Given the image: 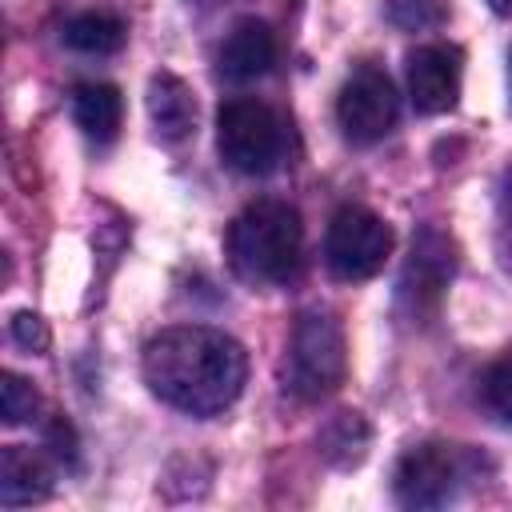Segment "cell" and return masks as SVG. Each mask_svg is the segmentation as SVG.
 Listing matches in <instances>:
<instances>
[{"mask_svg": "<svg viewBox=\"0 0 512 512\" xmlns=\"http://www.w3.org/2000/svg\"><path fill=\"white\" fill-rule=\"evenodd\" d=\"M248 376V356L244 348L204 324H184V328H164L144 344V380L148 388L188 412V416H216L224 412Z\"/></svg>", "mask_w": 512, "mask_h": 512, "instance_id": "cell-1", "label": "cell"}, {"mask_svg": "<svg viewBox=\"0 0 512 512\" xmlns=\"http://www.w3.org/2000/svg\"><path fill=\"white\" fill-rule=\"evenodd\" d=\"M300 252V212L284 200H256L228 228V260L248 284H288L300 272Z\"/></svg>", "mask_w": 512, "mask_h": 512, "instance_id": "cell-2", "label": "cell"}, {"mask_svg": "<svg viewBox=\"0 0 512 512\" xmlns=\"http://www.w3.org/2000/svg\"><path fill=\"white\" fill-rule=\"evenodd\" d=\"M216 148L220 160L240 176H268L284 164L288 124L284 116L252 96H236L216 112Z\"/></svg>", "mask_w": 512, "mask_h": 512, "instance_id": "cell-3", "label": "cell"}, {"mask_svg": "<svg viewBox=\"0 0 512 512\" xmlns=\"http://www.w3.org/2000/svg\"><path fill=\"white\" fill-rule=\"evenodd\" d=\"M348 368V348H344V328L328 312H304L292 328L288 356H284V388L296 400H324L328 392L340 388Z\"/></svg>", "mask_w": 512, "mask_h": 512, "instance_id": "cell-4", "label": "cell"}, {"mask_svg": "<svg viewBox=\"0 0 512 512\" xmlns=\"http://www.w3.org/2000/svg\"><path fill=\"white\" fill-rule=\"evenodd\" d=\"M480 456L464 444H440V440H428V444H416L400 456L396 464V500L404 508H444L460 496V488L468 480L480 476Z\"/></svg>", "mask_w": 512, "mask_h": 512, "instance_id": "cell-5", "label": "cell"}, {"mask_svg": "<svg viewBox=\"0 0 512 512\" xmlns=\"http://www.w3.org/2000/svg\"><path fill=\"white\" fill-rule=\"evenodd\" d=\"M392 252V228L364 204H344L324 240V256L336 280H368L384 268Z\"/></svg>", "mask_w": 512, "mask_h": 512, "instance_id": "cell-6", "label": "cell"}, {"mask_svg": "<svg viewBox=\"0 0 512 512\" xmlns=\"http://www.w3.org/2000/svg\"><path fill=\"white\" fill-rule=\"evenodd\" d=\"M396 112H400L396 88L372 64L356 68L344 80L340 96H336V124H340L348 144H376V140H384L392 132V124H396Z\"/></svg>", "mask_w": 512, "mask_h": 512, "instance_id": "cell-7", "label": "cell"}, {"mask_svg": "<svg viewBox=\"0 0 512 512\" xmlns=\"http://www.w3.org/2000/svg\"><path fill=\"white\" fill-rule=\"evenodd\" d=\"M452 276H456V244L440 228H420L400 272V304L408 308V316L420 320L436 312Z\"/></svg>", "mask_w": 512, "mask_h": 512, "instance_id": "cell-8", "label": "cell"}, {"mask_svg": "<svg viewBox=\"0 0 512 512\" xmlns=\"http://www.w3.org/2000/svg\"><path fill=\"white\" fill-rule=\"evenodd\" d=\"M460 72H464V56L452 44H420L416 52H408V96H412V108L424 112V116H440V112L456 108Z\"/></svg>", "mask_w": 512, "mask_h": 512, "instance_id": "cell-9", "label": "cell"}, {"mask_svg": "<svg viewBox=\"0 0 512 512\" xmlns=\"http://www.w3.org/2000/svg\"><path fill=\"white\" fill-rule=\"evenodd\" d=\"M272 64H276V32L264 20H240L224 36L220 56H216L220 76L232 80V84L260 80V76L272 72Z\"/></svg>", "mask_w": 512, "mask_h": 512, "instance_id": "cell-10", "label": "cell"}, {"mask_svg": "<svg viewBox=\"0 0 512 512\" xmlns=\"http://www.w3.org/2000/svg\"><path fill=\"white\" fill-rule=\"evenodd\" d=\"M148 116L156 124V136L168 140V144L192 136V128H196V96H192V88L172 72L152 76L148 80Z\"/></svg>", "mask_w": 512, "mask_h": 512, "instance_id": "cell-11", "label": "cell"}, {"mask_svg": "<svg viewBox=\"0 0 512 512\" xmlns=\"http://www.w3.org/2000/svg\"><path fill=\"white\" fill-rule=\"evenodd\" d=\"M52 492V468L20 448V444H8L0 452V504L4 508H20V504H36Z\"/></svg>", "mask_w": 512, "mask_h": 512, "instance_id": "cell-12", "label": "cell"}, {"mask_svg": "<svg viewBox=\"0 0 512 512\" xmlns=\"http://www.w3.org/2000/svg\"><path fill=\"white\" fill-rule=\"evenodd\" d=\"M72 116L76 124L96 140V144H108L116 132H120V120H124V100L112 84H100V80H88V84H76L72 92Z\"/></svg>", "mask_w": 512, "mask_h": 512, "instance_id": "cell-13", "label": "cell"}, {"mask_svg": "<svg viewBox=\"0 0 512 512\" xmlns=\"http://www.w3.org/2000/svg\"><path fill=\"white\" fill-rule=\"evenodd\" d=\"M368 440H372V432H368V424H364L360 412H336L332 420H324V428L316 436L320 456L328 464H336V468L360 464L364 452H368Z\"/></svg>", "mask_w": 512, "mask_h": 512, "instance_id": "cell-14", "label": "cell"}, {"mask_svg": "<svg viewBox=\"0 0 512 512\" xmlns=\"http://www.w3.org/2000/svg\"><path fill=\"white\" fill-rule=\"evenodd\" d=\"M124 40H128V28L112 12H80L64 24V44L76 52H88V56H108V52L124 48Z\"/></svg>", "mask_w": 512, "mask_h": 512, "instance_id": "cell-15", "label": "cell"}, {"mask_svg": "<svg viewBox=\"0 0 512 512\" xmlns=\"http://www.w3.org/2000/svg\"><path fill=\"white\" fill-rule=\"evenodd\" d=\"M384 12L396 28L424 32V28H440L448 20V0H388Z\"/></svg>", "mask_w": 512, "mask_h": 512, "instance_id": "cell-16", "label": "cell"}, {"mask_svg": "<svg viewBox=\"0 0 512 512\" xmlns=\"http://www.w3.org/2000/svg\"><path fill=\"white\" fill-rule=\"evenodd\" d=\"M36 408H40L36 388L24 376L4 372L0 376V416H4V424H24V420L36 416Z\"/></svg>", "mask_w": 512, "mask_h": 512, "instance_id": "cell-17", "label": "cell"}, {"mask_svg": "<svg viewBox=\"0 0 512 512\" xmlns=\"http://www.w3.org/2000/svg\"><path fill=\"white\" fill-rule=\"evenodd\" d=\"M480 396H484V408H488L500 424H512V356H508V360H496V364L484 372Z\"/></svg>", "mask_w": 512, "mask_h": 512, "instance_id": "cell-18", "label": "cell"}, {"mask_svg": "<svg viewBox=\"0 0 512 512\" xmlns=\"http://www.w3.org/2000/svg\"><path fill=\"white\" fill-rule=\"evenodd\" d=\"M44 444L52 448V456H56L60 464H68V468L80 464V444H76V432H72V424H68L64 416L48 420V428H44Z\"/></svg>", "mask_w": 512, "mask_h": 512, "instance_id": "cell-19", "label": "cell"}, {"mask_svg": "<svg viewBox=\"0 0 512 512\" xmlns=\"http://www.w3.org/2000/svg\"><path fill=\"white\" fill-rule=\"evenodd\" d=\"M12 340L28 352H44L48 348V324L36 312H16L12 316Z\"/></svg>", "mask_w": 512, "mask_h": 512, "instance_id": "cell-20", "label": "cell"}, {"mask_svg": "<svg viewBox=\"0 0 512 512\" xmlns=\"http://www.w3.org/2000/svg\"><path fill=\"white\" fill-rule=\"evenodd\" d=\"M500 208H504V216L512 220V172H504V184H500Z\"/></svg>", "mask_w": 512, "mask_h": 512, "instance_id": "cell-21", "label": "cell"}, {"mask_svg": "<svg viewBox=\"0 0 512 512\" xmlns=\"http://www.w3.org/2000/svg\"><path fill=\"white\" fill-rule=\"evenodd\" d=\"M500 264H504V272L512 276V232L500 236Z\"/></svg>", "mask_w": 512, "mask_h": 512, "instance_id": "cell-22", "label": "cell"}, {"mask_svg": "<svg viewBox=\"0 0 512 512\" xmlns=\"http://www.w3.org/2000/svg\"><path fill=\"white\" fill-rule=\"evenodd\" d=\"M492 4V12H500V16H512V0H488Z\"/></svg>", "mask_w": 512, "mask_h": 512, "instance_id": "cell-23", "label": "cell"}]
</instances>
